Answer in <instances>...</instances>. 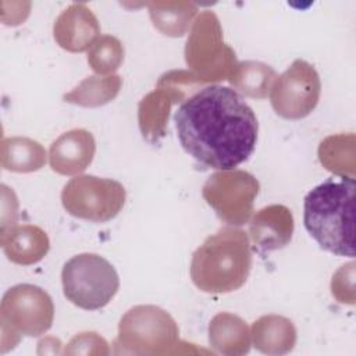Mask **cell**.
Wrapping results in <instances>:
<instances>
[{"instance_id": "cell-17", "label": "cell", "mask_w": 356, "mask_h": 356, "mask_svg": "<svg viewBox=\"0 0 356 356\" xmlns=\"http://www.w3.org/2000/svg\"><path fill=\"white\" fill-rule=\"evenodd\" d=\"M250 335L254 348L264 355H285L296 343L293 323L278 314H267L257 318L252 325Z\"/></svg>"}, {"instance_id": "cell-23", "label": "cell", "mask_w": 356, "mask_h": 356, "mask_svg": "<svg viewBox=\"0 0 356 356\" xmlns=\"http://www.w3.org/2000/svg\"><path fill=\"white\" fill-rule=\"evenodd\" d=\"M124 61V46L111 35L100 36L89 49L88 64L99 75H113Z\"/></svg>"}, {"instance_id": "cell-7", "label": "cell", "mask_w": 356, "mask_h": 356, "mask_svg": "<svg viewBox=\"0 0 356 356\" xmlns=\"http://www.w3.org/2000/svg\"><path fill=\"white\" fill-rule=\"evenodd\" d=\"M61 284L65 298L85 310H99L110 303L120 288L114 266L96 253H81L63 267Z\"/></svg>"}, {"instance_id": "cell-24", "label": "cell", "mask_w": 356, "mask_h": 356, "mask_svg": "<svg viewBox=\"0 0 356 356\" xmlns=\"http://www.w3.org/2000/svg\"><path fill=\"white\" fill-rule=\"evenodd\" d=\"M331 293L339 303H355V263L341 266L332 275Z\"/></svg>"}, {"instance_id": "cell-16", "label": "cell", "mask_w": 356, "mask_h": 356, "mask_svg": "<svg viewBox=\"0 0 356 356\" xmlns=\"http://www.w3.org/2000/svg\"><path fill=\"white\" fill-rule=\"evenodd\" d=\"M210 346L221 355L241 356L250 350V332L245 320L232 313H218L209 324Z\"/></svg>"}, {"instance_id": "cell-22", "label": "cell", "mask_w": 356, "mask_h": 356, "mask_svg": "<svg viewBox=\"0 0 356 356\" xmlns=\"http://www.w3.org/2000/svg\"><path fill=\"white\" fill-rule=\"evenodd\" d=\"M320 163L331 172L355 178V135L338 134L327 136L318 146Z\"/></svg>"}, {"instance_id": "cell-5", "label": "cell", "mask_w": 356, "mask_h": 356, "mask_svg": "<svg viewBox=\"0 0 356 356\" xmlns=\"http://www.w3.org/2000/svg\"><path fill=\"white\" fill-rule=\"evenodd\" d=\"M54 306L50 295L40 286L19 284L10 288L0 305L1 352L13 349L21 335L39 337L53 324Z\"/></svg>"}, {"instance_id": "cell-12", "label": "cell", "mask_w": 356, "mask_h": 356, "mask_svg": "<svg viewBox=\"0 0 356 356\" xmlns=\"http://www.w3.org/2000/svg\"><path fill=\"white\" fill-rule=\"evenodd\" d=\"M53 35L61 49L71 53H82L99 39L100 25L88 6L74 3L57 17Z\"/></svg>"}, {"instance_id": "cell-1", "label": "cell", "mask_w": 356, "mask_h": 356, "mask_svg": "<svg viewBox=\"0 0 356 356\" xmlns=\"http://www.w3.org/2000/svg\"><path fill=\"white\" fill-rule=\"evenodd\" d=\"M174 122L182 149L204 168L235 170L256 147L257 117L228 86L202 88L181 103Z\"/></svg>"}, {"instance_id": "cell-19", "label": "cell", "mask_w": 356, "mask_h": 356, "mask_svg": "<svg viewBox=\"0 0 356 356\" xmlns=\"http://www.w3.org/2000/svg\"><path fill=\"white\" fill-rule=\"evenodd\" d=\"M46 163L44 147L29 138H6L1 143V165L14 172H32Z\"/></svg>"}, {"instance_id": "cell-8", "label": "cell", "mask_w": 356, "mask_h": 356, "mask_svg": "<svg viewBox=\"0 0 356 356\" xmlns=\"http://www.w3.org/2000/svg\"><path fill=\"white\" fill-rule=\"evenodd\" d=\"M125 188L111 178L76 175L63 188L61 203L72 217L106 222L117 217L125 203Z\"/></svg>"}, {"instance_id": "cell-10", "label": "cell", "mask_w": 356, "mask_h": 356, "mask_svg": "<svg viewBox=\"0 0 356 356\" xmlns=\"http://www.w3.org/2000/svg\"><path fill=\"white\" fill-rule=\"evenodd\" d=\"M320 92L318 72L312 64L298 58L277 76L270 90V102L280 117L300 120L316 108Z\"/></svg>"}, {"instance_id": "cell-14", "label": "cell", "mask_w": 356, "mask_h": 356, "mask_svg": "<svg viewBox=\"0 0 356 356\" xmlns=\"http://www.w3.org/2000/svg\"><path fill=\"white\" fill-rule=\"evenodd\" d=\"M253 243L261 250L285 248L293 234V216L286 206L270 204L259 210L249 224Z\"/></svg>"}, {"instance_id": "cell-21", "label": "cell", "mask_w": 356, "mask_h": 356, "mask_svg": "<svg viewBox=\"0 0 356 356\" xmlns=\"http://www.w3.org/2000/svg\"><path fill=\"white\" fill-rule=\"evenodd\" d=\"M277 79L275 71L260 61H242L238 63L235 71L228 79L229 83L245 96L254 99H264Z\"/></svg>"}, {"instance_id": "cell-20", "label": "cell", "mask_w": 356, "mask_h": 356, "mask_svg": "<svg viewBox=\"0 0 356 356\" xmlns=\"http://www.w3.org/2000/svg\"><path fill=\"white\" fill-rule=\"evenodd\" d=\"M120 75L107 76H88L76 88L63 96L64 102L82 106V107H99L107 104L120 93L121 89Z\"/></svg>"}, {"instance_id": "cell-9", "label": "cell", "mask_w": 356, "mask_h": 356, "mask_svg": "<svg viewBox=\"0 0 356 356\" xmlns=\"http://www.w3.org/2000/svg\"><path fill=\"white\" fill-rule=\"evenodd\" d=\"M259 189V181L248 171L224 170L209 177L202 195L220 220L243 225L252 216Z\"/></svg>"}, {"instance_id": "cell-13", "label": "cell", "mask_w": 356, "mask_h": 356, "mask_svg": "<svg viewBox=\"0 0 356 356\" xmlns=\"http://www.w3.org/2000/svg\"><path fill=\"white\" fill-rule=\"evenodd\" d=\"M96 152L93 135L86 129H71L60 135L50 146L49 163L54 172L76 175L85 171Z\"/></svg>"}, {"instance_id": "cell-11", "label": "cell", "mask_w": 356, "mask_h": 356, "mask_svg": "<svg viewBox=\"0 0 356 356\" xmlns=\"http://www.w3.org/2000/svg\"><path fill=\"white\" fill-rule=\"evenodd\" d=\"M202 85L191 71H170L160 76L157 88L147 93L138 106V122L143 138L156 143L165 135L170 108L186 96V88Z\"/></svg>"}, {"instance_id": "cell-3", "label": "cell", "mask_w": 356, "mask_h": 356, "mask_svg": "<svg viewBox=\"0 0 356 356\" xmlns=\"http://www.w3.org/2000/svg\"><path fill=\"white\" fill-rule=\"evenodd\" d=\"M252 268V250L246 232L222 227L193 252L191 280L203 292L228 293L239 289Z\"/></svg>"}, {"instance_id": "cell-25", "label": "cell", "mask_w": 356, "mask_h": 356, "mask_svg": "<svg viewBox=\"0 0 356 356\" xmlns=\"http://www.w3.org/2000/svg\"><path fill=\"white\" fill-rule=\"evenodd\" d=\"M65 355H108V343L97 332H81L67 345Z\"/></svg>"}, {"instance_id": "cell-15", "label": "cell", "mask_w": 356, "mask_h": 356, "mask_svg": "<svg viewBox=\"0 0 356 356\" xmlns=\"http://www.w3.org/2000/svg\"><path fill=\"white\" fill-rule=\"evenodd\" d=\"M1 246L8 260L21 266H31L47 254L50 242L40 227L24 224L1 234Z\"/></svg>"}, {"instance_id": "cell-4", "label": "cell", "mask_w": 356, "mask_h": 356, "mask_svg": "<svg viewBox=\"0 0 356 356\" xmlns=\"http://www.w3.org/2000/svg\"><path fill=\"white\" fill-rule=\"evenodd\" d=\"M179 330L165 310L154 305L131 307L120 320L114 353L165 355L175 353Z\"/></svg>"}, {"instance_id": "cell-6", "label": "cell", "mask_w": 356, "mask_h": 356, "mask_svg": "<svg viewBox=\"0 0 356 356\" xmlns=\"http://www.w3.org/2000/svg\"><path fill=\"white\" fill-rule=\"evenodd\" d=\"M185 61L200 83L229 79L238 61L234 50L224 43L217 15L206 10L195 19L186 44Z\"/></svg>"}, {"instance_id": "cell-2", "label": "cell", "mask_w": 356, "mask_h": 356, "mask_svg": "<svg viewBox=\"0 0 356 356\" xmlns=\"http://www.w3.org/2000/svg\"><path fill=\"white\" fill-rule=\"evenodd\" d=\"M355 178H328L305 197L303 222L321 249L355 256Z\"/></svg>"}, {"instance_id": "cell-18", "label": "cell", "mask_w": 356, "mask_h": 356, "mask_svg": "<svg viewBox=\"0 0 356 356\" xmlns=\"http://www.w3.org/2000/svg\"><path fill=\"white\" fill-rule=\"evenodd\" d=\"M146 6L154 28L171 38L185 35L197 13V6L191 1H152Z\"/></svg>"}]
</instances>
